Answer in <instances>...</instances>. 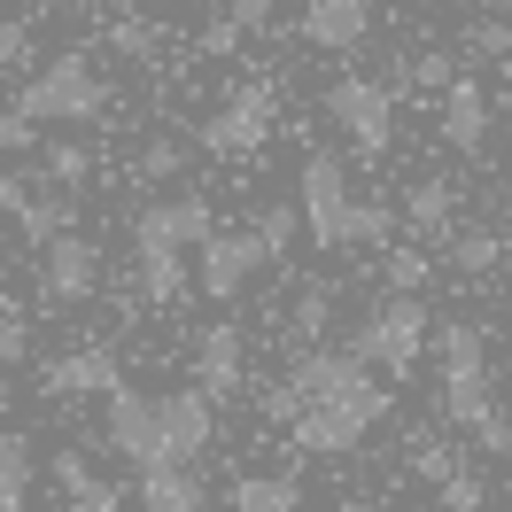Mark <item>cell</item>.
<instances>
[{"label":"cell","mask_w":512,"mask_h":512,"mask_svg":"<svg viewBox=\"0 0 512 512\" xmlns=\"http://www.w3.org/2000/svg\"><path fill=\"white\" fill-rule=\"evenodd\" d=\"M218 225H210V202L202 194H179V202H156L132 218V249H140V295L148 303H179V249H202Z\"/></svg>","instance_id":"6da1fadb"},{"label":"cell","mask_w":512,"mask_h":512,"mask_svg":"<svg viewBox=\"0 0 512 512\" xmlns=\"http://www.w3.org/2000/svg\"><path fill=\"white\" fill-rule=\"evenodd\" d=\"M373 419H388V388L381 381H350V388H334V396L295 404L288 450H303V458H342V450L365 443V427H373Z\"/></svg>","instance_id":"7a4b0ae2"},{"label":"cell","mask_w":512,"mask_h":512,"mask_svg":"<svg viewBox=\"0 0 512 512\" xmlns=\"http://www.w3.org/2000/svg\"><path fill=\"white\" fill-rule=\"evenodd\" d=\"M435 350H443V419H450V427H481V419L497 412V404H489L481 326L474 319H443V326H435Z\"/></svg>","instance_id":"3957f363"},{"label":"cell","mask_w":512,"mask_h":512,"mask_svg":"<svg viewBox=\"0 0 512 512\" xmlns=\"http://www.w3.org/2000/svg\"><path fill=\"white\" fill-rule=\"evenodd\" d=\"M101 101H109V86L86 70V55H55L47 70H32L16 109H32L39 125H86V117H101Z\"/></svg>","instance_id":"277c9868"},{"label":"cell","mask_w":512,"mask_h":512,"mask_svg":"<svg viewBox=\"0 0 512 512\" xmlns=\"http://www.w3.org/2000/svg\"><path fill=\"white\" fill-rule=\"evenodd\" d=\"M365 365H381V373H412V357L427 350V303H419V288H396L373 311V319L357 326V342H350Z\"/></svg>","instance_id":"5b68a950"},{"label":"cell","mask_w":512,"mask_h":512,"mask_svg":"<svg viewBox=\"0 0 512 512\" xmlns=\"http://www.w3.org/2000/svg\"><path fill=\"white\" fill-rule=\"evenodd\" d=\"M326 117H334V132H350L357 156H381L388 132H396V94H388L381 78L350 70V78H334V86H326Z\"/></svg>","instance_id":"8992f818"},{"label":"cell","mask_w":512,"mask_h":512,"mask_svg":"<svg viewBox=\"0 0 512 512\" xmlns=\"http://www.w3.org/2000/svg\"><path fill=\"white\" fill-rule=\"evenodd\" d=\"M295 202H303V225H311V241L319 249H350V171L342 156H303V179H295Z\"/></svg>","instance_id":"52a82bcc"},{"label":"cell","mask_w":512,"mask_h":512,"mask_svg":"<svg viewBox=\"0 0 512 512\" xmlns=\"http://www.w3.org/2000/svg\"><path fill=\"white\" fill-rule=\"evenodd\" d=\"M194 256H202V295H210V303H233V295L272 264V241H264L256 225H241V233H210Z\"/></svg>","instance_id":"ba28073f"},{"label":"cell","mask_w":512,"mask_h":512,"mask_svg":"<svg viewBox=\"0 0 512 512\" xmlns=\"http://www.w3.org/2000/svg\"><path fill=\"white\" fill-rule=\"evenodd\" d=\"M272 101H280V94H272V78H249V86L202 125V148H210V156H249L256 140L272 132Z\"/></svg>","instance_id":"9c48e42d"},{"label":"cell","mask_w":512,"mask_h":512,"mask_svg":"<svg viewBox=\"0 0 512 512\" xmlns=\"http://www.w3.org/2000/svg\"><path fill=\"white\" fill-rule=\"evenodd\" d=\"M109 450L132 458V466L171 458V443H163V396H132V388H117V396H109Z\"/></svg>","instance_id":"30bf717a"},{"label":"cell","mask_w":512,"mask_h":512,"mask_svg":"<svg viewBox=\"0 0 512 512\" xmlns=\"http://www.w3.org/2000/svg\"><path fill=\"white\" fill-rule=\"evenodd\" d=\"M94 280H101V249L78 241V233H55V241H47V264H39V295H47V303H86Z\"/></svg>","instance_id":"8fae6325"},{"label":"cell","mask_w":512,"mask_h":512,"mask_svg":"<svg viewBox=\"0 0 512 512\" xmlns=\"http://www.w3.org/2000/svg\"><path fill=\"white\" fill-rule=\"evenodd\" d=\"M210 435H218V396L210 388H171L163 396V443H171V458H202Z\"/></svg>","instance_id":"7c38bea8"},{"label":"cell","mask_w":512,"mask_h":512,"mask_svg":"<svg viewBox=\"0 0 512 512\" xmlns=\"http://www.w3.org/2000/svg\"><path fill=\"white\" fill-rule=\"evenodd\" d=\"M148 512H202L210 505V481L194 474V458H156L140 466V489H132Z\"/></svg>","instance_id":"4fadbf2b"},{"label":"cell","mask_w":512,"mask_h":512,"mask_svg":"<svg viewBox=\"0 0 512 512\" xmlns=\"http://www.w3.org/2000/svg\"><path fill=\"white\" fill-rule=\"evenodd\" d=\"M295 32H303V47L342 55V47H365V32H373V8H365V0H311Z\"/></svg>","instance_id":"5bb4252c"},{"label":"cell","mask_w":512,"mask_h":512,"mask_svg":"<svg viewBox=\"0 0 512 512\" xmlns=\"http://www.w3.org/2000/svg\"><path fill=\"white\" fill-rule=\"evenodd\" d=\"M350 381H365V357H357V350H303L288 365V396H295V404L334 396V388H350Z\"/></svg>","instance_id":"9a60e30c"},{"label":"cell","mask_w":512,"mask_h":512,"mask_svg":"<svg viewBox=\"0 0 512 512\" xmlns=\"http://www.w3.org/2000/svg\"><path fill=\"white\" fill-rule=\"evenodd\" d=\"M194 381L210 388V396H241V326H202V342H194Z\"/></svg>","instance_id":"2e32d148"},{"label":"cell","mask_w":512,"mask_h":512,"mask_svg":"<svg viewBox=\"0 0 512 512\" xmlns=\"http://www.w3.org/2000/svg\"><path fill=\"white\" fill-rule=\"evenodd\" d=\"M117 381H125V373H117V357H109V350L55 357V365L39 373V388H47V396H117Z\"/></svg>","instance_id":"e0dca14e"},{"label":"cell","mask_w":512,"mask_h":512,"mask_svg":"<svg viewBox=\"0 0 512 512\" xmlns=\"http://www.w3.org/2000/svg\"><path fill=\"white\" fill-rule=\"evenodd\" d=\"M481 132H489V94H481L474 78H450V86H443V140L474 156Z\"/></svg>","instance_id":"ac0fdd59"},{"label":"cell","mask_w":512,"mask_h":512,"mask_svg":"<svg viewBox=\"0 0 512 512\" xmlns=\"http://www.w3.org/2000/svg\"><path fill=\"white\" fill-rule=\"evenodd\" d=\"M55 489L70 497V512H117V505H125V489H117V481H101L78 450H55Z\"/></svg>","instance_id":"d6986e66"},{"label":"cell","mask_w":512,"mask_h":512,"mask_svg":"<svg viewBox=\"0 0 512 512\" xmlns=\"http://www.w3.org/2000/svg\"><path fill=\"white\" fill-rule=\"evenodd\" d=\"M225 505H241V512H303V481L295 474H233Z\"/></svg>","instance_id":"ffe728a7"},{"label":"cell","mask_w":512,"mask_h":512,"mask_svg":"<svg viewBox=\"0 0 512 512\" xmlns=\"http://www.w3.org/2000/svg\"><path fill=\"white\" fill-rule=\"evenodd\" d=\"M32 481H39V450H32V435H0V512H24Z\"/></svg>","instance_id":"44dd1931"},{"label":"cell","mask_w":512,"mask_h":512,"mask_svg":"<svg viewBox=\"0 0 512 512\" xmlns=\"http://www.w3.org/2000/svg\"><path fill=\"white\" fill-rule=\"evenodd\" d=\"M450 210H458V187H450V179H419V187L404 194V218H412V233H427V241L450 233Z\"/></svg>","instance_id":"7402d4cb"},{"label":"cell","mask_w":512,"mask_h":512,"mask_svg":"<svg viewBox=\"0 0 512 512\" xmlns=\"http://www.w3.org/2000/svg\"><path fill=\"white\" fill-rule=\"evenodd\" d=\"M70 218H78V194H47V202H24V233H32L39 249H47L55 233H70Z\"/></svg>","instance_id":"603a6c76"},{"label":"cell","mask_w":512,"mask_h":512,"mask_svg":"<svg viewBox=\"0 0 512 512\" xmlns=\"http://www.w3.org/2000/svg\"><path fill=\"white\" fill-rule=\"evenodd\" d=\"M47 179H55V187H86V179H94V148L55 140V148H47Z\"/></svg>","instance_id":"cb8c5ba5"},{"label":"cell","mask_w":512,"mask_h":512,"mask_svg":"<svg viewBox=\"0 0 512 512\" xmlns=\"http://www.w3.org/2000/svg\"><path fill=\"white\" fill-rule=\"evenodd\" d=\"M388 233H396V210H388V202H350V241L388 249Z\"/></svg>","instance_id":"d4e9b609"},{"label":"cell","mask_w":512,"mask_h":512,"mask_svg":"<svg viewBox=\"0 0 512 512\" xmlns=\"http://www.w3.org/2000/svg\"><path fill=\"white\" fill-rule=\"evenodd\" d=\"M412 474L419 481H450V474H458V450L435 443V435H412Z\"/></svg>","instance_id":"484cf974"},{"label":"cell","mask_w":512,"mask_h":512,"mask_svg":"<svg viewBox=\"0 0 512 512\" xmlns=\"http://www.w3.org/2000/svg\"><path fill=\"white\" fill-rule=\"evenodd\" d=\"M435 505H443V512H481V505H489V489H481V481L458 466L450 481H435Z\"/></svg>","instance_id":"4316f807"},{"label":"cell","mask_w":512,"mask_h":512,"mask_svg":"<svg viewBox=\"0 0 512 512\" xmlns=\"http://www.w3.org/2000/svg\"><path fill=\"white\" fill-rule=\"evenodd\" d=\"M497 233H458V241H450V264H458V272H489V264H497Z\"/></svg>","instance_id":"83f0119b"},{"label":"cell","mask_w":512,"mask_h":512,"mask_svg":"<svg viewBox=\"0 0 512 512\" xmlns=\"http://www.w3.org/2000/svg\"><path fill=\"white\" fill-rule=\"evenodd\" d=\"M295 225H303V202H272L264 218H256V233L272 241V256H288V241H295Z\"/></svg>","instance_id":"f1b7e54d"},{"label":"cell","mask_w":512,"mask_h":512,"mask_svg":"<svg viewBox=\"0 0 512 512\" xmlns=\"http://www.w3.org/2000/svg\"><path fill=\"white\" fill-rule=\"evenodd\" d=\"M32 140H39V117H32V109H8V117H0V156H24Z\"/></svg>","instance_id":"f546056e"},{"label":"cell","mask_w":512,"mask_h":512,"mask_svg":"<svg viewBox=\"0 0 512 512\" xmlns=\"http://www.w3.org/2000/svg\"><path fill=\"white\" fill-rule=\"evenodd\" d=\"M388 280H396V288H427V256L419 249H388Z\"/></svg>","instance_id":"4dcf8cb0"},{"label":"cell","mask_w":512,"mask_h":512,"mask_svg":"<svg viewBox=\"0 0 512 512\" xmlns=\"http://www.w3.org/2000/svg\"><path fill=\"white\" fill-rule=\"evenodd\" d=\"M241 32H249V24H241V16H233V8H225L218 24H210V32H202V55H233V47H241Z\"/></svg>","instance_id":"1f68e13d"},{"label":"cell","mask_w":512,"mask_h":512,"mask_svg":"<svg viewBox=\"0 0 512 512\" xmlns=\"http://www.w3.org/2000/svg\"><path fill=\"white\" fill-rule=\"evenodd\" d=\"M474 55H512V24L505 16H481L474 24Z\"/></svg>","instance_id":"d6a6232c"},{"label":"cell","mask_w":512,"mask_h":512,"mask_svg":"<svg viewBox=\"0 0 512 512\" xmlns=\"http://www.w3.org/2000/svg\"><path fill=\"white\" fill-rule=\"evenodd\" d=\"M326 319H334V295H326V288H311L303 303H295V326H303V334H319Z\"/></svg>","instance_id":"836d02e7"},{"label":"cell","mask_w":512,"mask_h":512,"mask_svg":"<svg viewBox=\"0 0 512 512\" xmlns=\"http://www.w3.org/2000/svg\"><path fill=\"white\" fill-rule=\"evenodd\" d=\"M474 443L489 450V458H512V419H497V412H489V419L474 427Z\"/></svg>","instance_id":"e575fe53"},{"label":"cell","mask_w":512,"mask_h":512,"mask_svg":"<svg viewBox=\"0 0 512 512\" xmlns=\"http://www.w3.org/2000/svg\"><path fill=\"white\" fill-rule=\"evenodd\" d=\"M24 350H32V326H24L16 311H8V319H0V365H16Z\"/></svg>","instance_id":"d590c367"},{"label":"cell","mask_w":512,"mask_h":512,"mask_svg":"<svg viewBox=\"0 0 512 512\" xmlns=\"http://www.w3.org/2000/svg\"><path fill=\"white\" fill-rule=\"evenodd\" d=\"M179 171V148L171 140H148V156H140V179H171Z\"/></svg>","instance_id":"8d00e7d4"},{"label":"cell","mask_w":512,"mask_h":512,"mask_svg":"<svg viewBox=\"0 0 512 512\" xmlns=\"http://www.w3.org/2000/svg\"><path fill=\"white\" fill-rule=\"evenodd\" d=\"M24 55H32V32H24V24H8V16H0V70H8V63H24Z\"/></svg>","instance_id":"74e56055"},{"label":"cell","mask_w":512,"mask_h":512,"mask_svg":"<svg viewBox=\"0 0 512 512\" xmlns=\"http://www.w3.org/2000/svg\"><path fill=\"white\" fill-rule=\"evenodd\" d=\"M109 47H117V55H148V47H156V32H148V24H117V32H109Z\"/></svg>","instance_id":"f35d334b"},{"label":"cell","mask_w":512,"mask_h":512,"mask_svg":"<svg viewBox=\"0 0 512 512\" xmlns=\"http://www.w3.org/2000/svg\"><path fill=\"white\" fill-rule=\"evenodd\" d=\"M24 202H32V187L16 171H0V218H24Z\"/></svg>","instance_id":"ab89813d"},{"label":"cell","mask_w":512,"mask_h":512,"mask_svg":"<svg viewBox=\"0 0 512 512\" xmlns=\"http://www.w3.org/2000/svg\"><path fill=\"white\" fill-rule=\"evenodd\" d=\"M412 78H419V86H450V78H458V70H450V55H427V63H419Z\"/></svg>","instance_id":"60d3db41"},{"label":"cell","mask_w":512,"mask_h":512,"mask_svg":"<svg viewBox=\"0 0 512 512\" xmlns=\"http://www.w3.org/2000/svg\"><path fill=\"white\" fill-rule=\"evenodd\" d=\"M233 16H241L249 32H264V24H272V0H233Z\"/></svg>","instance_id":"b9f144b4"},{"label":"cell","mask_w":512,"mask_h":512,"mask_svg":"<svg viewBox=\"0 0 512 512\" xmlns=\"http://www.w3.org/2000/svg\"><path fill=\"white\" fill-rule=\"evenodd\" d=\"M109 8H163V0H109Z\"/></svg>","instance_id":"7bdbcfd3"},{"label":"cell","mask_w":512,"mask_h":512,"mask_svg":"<svg viewBox=\"0 0 512 512\" xmlns=\"http://www.w3.org/2000/svg\"><path fill=\"white\" fill-rule=\"evenodd\" d=\"M505 210H512V179H505Z\"/></svg>","instance_id":"ee69618b"},{"label":"cell","mask_w":512,"mask_h":512,"mask_svg":"<svg viewBox=\"0 0 512 512\" xmlns=\"http://www.w3.org/2000/svg\"><path fill=\"white\" fill-rule=\"evenodd\" d=\"M481 8H505V0H481Z\"/></svg>","instance_id":"f6af8a7d"},{"label":"cell","mask_w":512,"mask_h":512,"mask_svg":"<svg viewBox=\"0 0 512 512\" xmlns=\"http://www.w3.org/2000/svg\"><path fill=\"white\" fill-rule=\"evenodd\" d=\"M0 319H8V303H0Z\"/></svg>","instance_id":"bcb514c9"}]
</instances>
